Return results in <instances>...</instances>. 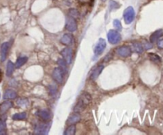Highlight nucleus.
Here are the masks:
<instances>
[{
	"mask_svg": "<svg viewBox=\"0 0 163 135\" xmlns=\"http://www.w3.org/2000/svg\"><path fill=\"white\" fill-rule=\"evenodd\" d=\"M91 97L87 92H84L81 95L80 99L77 101V104H76L75 107H74V111L77 113L82 112L84 109L86 108L87 106L91 103Z\"/></svg>",
	"mask_w": 163,
	"mask_h": 135,
	"instance_id": "nucleus-1",
	"label": "nucleus"
},
{
	"mask_svg": "<svg viewBox=\"0 0 163 135\" xmlns=\"http://www.w3.org/2000/svg\"><path fill=\"white\" fill-rule=\"evenodd\" d=\"M49 128H50V125L47 123V122H42V123H37L34 127V134H47Z\"/></svg>",
	"mask_w": 163,
	"mask_h": 135,
	"instance_id": "nucleus-2",
	"label": "nucleus"
},
{
	"mask_svg": "<svg viewBox=\"0 0 163 135\" xmlns=\"http://www.w3.org/2000/svg\"><path fill=\"white\" fill-rule=\"evenodd\" d=\"M135 12L134 8L132 7H128L124 11V14H123V18L126 24H131L135 19Z\"/></svg>",
	"mask_w": 163,
	"mask_h": 135,
	"instance_id": "nucleus-3",
	"label": "nucleus"
},
{
	"mask_svg": "<svg viewBox=\"0 0 163 135\" xmlns=\"http://www.w3.org/2000/svg\"><path fill=\"white\" fill-rule=\"evenodd\" d=\"M107 39L111 44H117L121 41V35L117 30H111L107 33Z\"/></svg>",
	"mask_w": 163,
	"mask_h": 135,
	"instance_id": "nucleus-4",
	"label": "nucleus"
},
{
	"mask_svg": "<svg viewBox=\"0 0 163 135\" xmlns=\"http://www.w3.org/2000/svg\"><path fill=\"white\" fill-rule=\"evenodd\" d=\"M66 73L63 69L59 67V68H56V69H53V78L57 83L58 84H62L64 80V75Z\"/></svg>",
	"mask_w": 163,
	"mask_h": 135,
	"instance_id": "nucleus-5",
	"label": "nucleus"
},
{
	"mask_svg": "<svg viewBox=\"0 0 163 135\" xmlns=\"http://www.w3.org/2000/svg\"><path fill=\"white\" fill-rule=\"evenodd\" d=\"M106 48V41L103 38H100L98 41L97 44L94 48V53L96 56H100L104 53V49Z\"/></svg>",
	"mask_w": 163,
	"mask_h": 135,
	"instance_id": "nucleus-6",
	"label": "nucleus"
},
{
	"mask_svg": "<svg viewBox=\"0 0 163 135\" xmlns=\"http://www.w3.org/2000/svg\"><path fill=\"white\" fill-rule=\"evenodd\" d=\"M66 30L69 32H74L77 30V23L75 18L68 16L66 18V23H65Z\"/></svg>",
	"mask_w": 163,
	"mask_h": 135,
	"instance_id": "nucleus-7",
	"label": "nucleus"
},
{
	"mask_svg": "<svg viewBox=\"0 0 163 135\" xmlns=\"http://www.w3.org/2000/svg\"><path fill=\"white\" fill-rule=\"evenodd\" d=\"M63 59L67 64L70 65L72 61V49L71 48H65L62 51Z\"/></svg>",
	"mask_w": 163,
	"mask_h": 135,
	"instance_id": "nucleus-8",
	"label": "nucleus"
},
{
	"mask_svg": "<svg viewBox=\"0 0 163 135\" xmlns=\"http://www.w3.org/2000/svg\"><path fill=\"white\" fill-rule=\"evenodd\" d=\"M117 53L121 57H128L131 55V49L127 46H123L121 47L118 48Z\"/></svg>",
	"mask_w": 163,
	"mask_h": 135,
	"instance_id": "nucleus-9",
	"label": "nucleus"
},
{
	"mask_svg": "<svg viewBox=\"0 0 163 135\" xmlns=\"http://www.w3.org/2000/svg\"><path fill=\"white\" fill-rule=\"evenodd\" d=\"M37 114L43 122H49L51 119V117H52L50 111L46 110V109H45V110H40V111H37Z\"/></svg>",
	"mask_w": 163,
	"mask_h": 135,
	"instance_id": "nucleus-10",
	"label": "nucleus"
},
{
	"mask_svg": "<svg viewBox=\"0 0 163 135\" xmlns=\"http://www.w3.org/2000/svg\"><path fill=\"white\" fill-rule=\"evenodd\" d=\"M10 49V43L9 42H5L1 46V49H0V54H1V60L4 61L7 58L8 52Z\"/></svg>",
	"mask_w": 163,
	"mask_h": 135,
	"instance_id": "nucleus-11",
	"label": "nucleus"
},
{
	"mask_svg": "<svg viewBox=\"0 0 163 135\" xmlns=\"http://www.w3.org/2000/svg\"><path fill=\"white\" fill-rule=\"evenodd\" d=\"M73 41V37L70 33H65L61 39V42L65 46H70L72 44Z\"/></svg>",
	"mask_w": 163,
	"mask_h": 135,
	"instance_id": "nucleus-12",
	"label": "nucleus"
},
{
	"mask_svg": "<svg viewBox=\"0 0 163 135\" xmlns=\"http://www.w3.org/2000/svg\"><path fill=\"white\" fill-rule=\"evenodd\" d=\"M162 36H163V30H158L151 34L150 40H151V43H154V42L158 41L159 40Z\"/></svg>",
	"mask_w": 163,
	"mask_h": 135,
	"instance_id": "nucleus-13",
	"label": "nucleus"
},
{
	"mask_svg": "<svg viewBox=\"0 0 163 135\" xmlns=\"http://www.w3.org/2000/svg\"><path fill=\"white\" fill-rule=\"evenodd\" d=\"M17 97V93L12 89H8L4 93V99H14Z\"/></svg>",
	"mask_w": 163,
	"mask_h": 135,
	"instance_id": "nucleus-14",
	"label": "nucleus"
},
{
	"mask_svg": "<svg viewBox=\"0 0 163 135\" xmlns=\"http://www.w3.org/2000/svg\"><path fill=\"white\" fill-rule=\"evenodd\" d=\"M13 106V104L10 101H6V102L2 103L0 106V113L1 114H3V113L7 112L10 108H11Z\"/></svg>",
	"mask_w": 163,
	"mask_h": 135,
	"instance_id": "nucleus-15",
	"label": "nucleus"
},
{
	"mask_svg": "<svg viewBox=\"0 0 163 135\" xmlns=\"http://www.w3.org/2000/svg\"><path fill=\"white\" fill-rule=\"evenodd\" d=\"M80 120H81V116H80L79 113L75 112L73 114H72L70 117L68 118V123L71 125L76 124V123H77L78 122H80Z\"/></svg>",
	"mask_w": 163,
	"mask_h": 135,
	"instance_id": "nucleus-16",
	"label": "nucleus"
},
{
	"mask_svg": "<svg viewBox=\"0 0 163 135\" xmlns=\"http://www.w3.org/2000/svg\"><path fill=\"white\" fill-rule=\"evenodd\" d=\"M103 69H104V66H103V65H100V66H98L97 68H96V69H94V71L92 72V73L91 74V76H90V78H91V80L96 79L99 75H100V74L101 73V72L103 71Z\"/></svg>",
	"mask_w": 163,
	"mask_h": 135,
	"instance_id": "nucleus-17",
	"label": "nucleus"
},
{
	"mask_svg": "<svg viewBox=\"0 0 163 135\" xmlns=\"http://www.w3.org/2000/svg\"><path fill=\"white\" fill-rule=\"evenodd\" d=\"M27 60H28V57H27V56H20V57H18L17 59V61H16L15 68H17V69L21 68L22 65H24L25 64L27 63Z\"/></svg>",
	"mask_w": 163,
	"mask_h": 135,
	"instance_id": "nucleus-18",
	"label": "nucleus"
},
{
	"mask_svg": "<svg viewBox=\"0 0 163 135\" xmlns=\"http://www.w3.org/2000/svg\"><path fill=\"white\" fill-rule=\"evenodd\" d=\"M132 49L137 53H142L143 52V47L139 42H135L132 45Z\"/></svg>",
	"mask_w": 163,
	"mask_h": 135,
	"instance_id": "nucleus-19",
	"label": "nucleus"
},
{
	"mask_svg": "<svg viewBox=\"0 0 163 135\" xmlns=\"http://www.w3.org/2000/svg\"><path fill=\"white\" fill-rule=\"evenodd\" d=\"M14 65L12 63L11 61H8L7 62V72H6V74H7V76H11V75H12V73L14 72Z\"/></svg>",
	"mask_w": 163,
	"mask_h": 135,
	"instance_id": "nucleus-20",
	"label": "nucleus"
},
{
	"mask_svg": "<svg viewBox=\"0 0 163 135\" xmlns=\"http://www.w3.org/2000/svg\"><path fill=\"white\" fill-rule=\"evenodd\" d=\"M27 114L26 112H21V113H17V114H14L13 115L12 118L14 120H25L27 118Z\"/></svg>",
	"mask_w": 163,
	"mask_h": 135,
	"instance_id": "nucleus-21",
	"label": "nucleus"
},
{
	"mask_svg": "<svg viewBox=\"0 0 163 135\" xmlns=\"http://www.w3.org/2000/svg\"><path fill=\"white\" fill-rule=\"evenodd\" d=\"M65 135H74L76 133V125L72 124L65 130Z\"/></svg>",
	"mask_w": 163,
	"mask_h": 135,
	"instance_id": "nucleus-22",
	"label": "nucleus"
},
{
	"mask_svg": "<svg viewBox=\"0 0 163 135\" xmlns=\"http://www.w3.org/2000/svg\"><path fill=\"white\" fill-rule=\"evenodd\" d=\"M149 57L150 60H151V61L154 62V63H160V62L161 61V57H160L158 55L155 54V53H150Z\"/></svg>",
	"mask_w": 163,
	"mask_h": 135,
	"instance_id": "nucleus-23",
	"label": "nucleus"
},
{
	"mask_svg": "<svg viewBox=\"0 0 163 135\" xmlns=\"http://www.w3.org/2000/svg\"><path fill=\"white\" fill-rule=\"evenodd\" d=\"M68 15L70 16V17H72L75 19H77V18H78L80 17V13L77 9H70L69 11H68Z\"/></svg>",
	"mask_w": 163,
	"mask_h": 135,
	"instance_id": "nucleus-24",
	"label": "nucleus"
},
{
	"mask_svg": "<svg viewBox=\"0 0 163 135\" xmlns=\"http://www.w3.org/2000/svg\"><path fill=\"white\" fill-rule=\"evenodd\" d=\"M49 91L51 96H56L57 93V86H55L54 84H52V85L49 86Z\"/></svg>",
	"mask_w": 163,
	"mask_h": 135,
	"instance_id": "nucleus-25",
	"label": "nucleus"
},
{
	"mask_svg": "<svg viewBox=\"0 0 163 135\" xmlns=\"http://www.w3.org/2000/svg\"><path fill=\"white\" fill-rule=\"evenodd\" d=\"M57 63H58V65H60V67H61V68H62V69H63L65 72H67V65H68V64L65 62V60H64V59H58Z\"/></svg>",
	"mask_w": 163,
	"mask_h": 135,
	"instance_id": "nucleus-26",
	"label": "nucleus"
},
{
	"mask_svg": "<svg viewBox=\"0 0 163 135\" xmlns=\"http://www.w3.org/2000/svg\"><path fill=\"white\" fill-rule=\"evenodd\" d=\"M113 25H114V27L116 28V30H119V31L122 30V29H123V27H122V24L119 20L115 19L114 21H113Z\"/></svg>",
	"mask_w": 163,
	"mask_h": 135,
	"instance_id": "nucleus-27",
	"label": "nucleus"
},
{
	"mask_svg": "<svg viewBox=\"0 0 163 135\" xmlns=\"http://www.w3.org/2000/svg\"><path fill=\"white\" fill-rule=\"evenodd\" d=\"M6 130H7L6 123L4 122H0V135L6 134Z\"/></svg>",
	"mask_w": 163,
	"mask_h": 135,
	"instance_id": "nucleus-28",
	"label": "nucleus"
},
{
	"mask_svg": "<svg viewBox=\"0 0 163 135\" xmlns=\"http://www.w3.org/2000/svg\"><path fill=\"white\" fill-rule=\"evenodd\" d=\"M17 104L19 106H22V107H23V106H27V104H28V100L27 99H19L17 101Z\"/></svg>",
	"mask_w": 163,
	"mask_h": 135,
	"instance_id": "nucleus-29",
	"label": "nucleus"
},
{
	"mask_svg": "<svg viewBox=\"0 0 163 135\" xmlns=\"http://www.w3.org/2000/svg\"><path fill=\"white\" fill-rule=\"evenodd\" d=\"M110 7L111 9V10H115V9H117V8H119V5L116 2H115V1H112V0H111L110 1Z\"/></svg>",
	"mask_w": 163,
	"mask_h": 135,
	"instance_id": "nucleus-30",
	"label": "nucleus"
},
{
	"mask_svg": "<svg viewBox=\"0 0 163 135\" xmlns=\"http://www.w3.org/2000/svg\"><path fill=\"white\" fill-rule=\"evenodd\" d=\"M157 45H158V47L159 49H163V38L161 39V40H158V42H157Z\"/></svg>",
	"mask_w": 163,
	"mask_h": 135,
	"instance_id": "nucleus-31",
	"label": "nucleus"
},
{
	"mask_svg": "<svg viewBox=\"0 0 163 135\" xmlns=\"http://www.w3.org/2000/svg\"><path fill=\"white\" fill-rule=\"evenodd\" d=\"M152 48V43H146L145 44V49H150Z\"/></svg>",
	"mask_w": 163,
	"mask_h": 135,
	"instance_id": "nucleus-32",
	"label": "nucleus"
},
{
	"mask_svg": "<svg viewBox=\"0 0 163 135\" xmlns=\"http://www.w3.org/2000/svg\"><path fill=\"white\" fill-rule=\"evenodd\" d=\"M2 72H1V70H0V82H1V80H2Z\"/></svg>",
	"mask_w": 163,
	"mask_h": 135,
	"instance_id": "nucleus-33",
	"label": "nucleus"
},
{
	"mask_svg": "<svg viewBox=\"0 0 163 135\" xmlns=\"http://www.w3.org/2000/svg\"><path fill=\"white\" fill-rule=\"evenodd\" d=\"M102 1H103V2H105L106 0H102Z\"/></svg>",
	"mask_w": 163,
	"mask_h": 135,
	"instance_id": "nucleus-34",
	"label": "nucleus"
}]
</instances>
